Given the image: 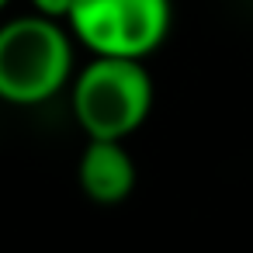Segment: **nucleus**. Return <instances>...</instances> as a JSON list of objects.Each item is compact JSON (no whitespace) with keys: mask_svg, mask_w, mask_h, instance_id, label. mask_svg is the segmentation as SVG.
I'll list each match as a JSON object with an SVG mask.
<instances>
[{"mask_svg":"<svg viewBox=\"0 0 253 253\" xmlns=\"http://www.w3.org/2000/svg\"><path fill=\"white\" fill-rule=\"evenodd\" d=\"M77 39L63 21L21 14L0 25V101L39 108L70 87L77 73Z\"/></svg>","mask_w":253,"mask_h":253,"instance_id":"1","label":"nucleus"},{"mask_svg":"<svg viewBox=\"0 0 253 253\" xmlns=\"http://www.w3.org/2000/svg\"><path fill=\"white\" fill-rule=\"evenodd\" d=\"M153 97L146 59L90 56L70 80V108L87 139H128L146 125Z\"/></svg>","mask_w":253,"mask_h":253,"instance_id":"2","label":"nucleus"},{"mask_svg":"<svg viewBox=\"0 0 253 253\" xmlns=\"http://www.w3.org/2000/svg\"><path fill=\"white\" fill-rule=\"evenodd\" d=\"M173 25L170 0H73L66 28L90 56H153Z\"/></svg>","mask_w":253,"mask_h":253,"instance_id":"3","label":"nucleus"},{"mask_svg":"<svg viewBox=\"0 0 253 253\" xmlns=\"http://www.w3.org/2000/svg\"><path fill=\"white\" fill-rule=\"evenodd\" d=\"M77 180H80V191L101 208H115L128 201V194L135 191L139 170L132 153L125 149V139H87L77 160Z\"/></svg>","mask_w":253,"mask_h":253,"instance_id":"4","label":"nucleus"},{"mask_svg":"<svg viewBox=\"0 0 253 253\" xmlns=\"http://www.w3.org/2000/svg\"><path fill=\"white\" fill-rule=\"evenodd\" d=\"M28 4H32L35 14L52 18V21H63V25H66L70 11H73V0H28Z\"/></svg>","mask_w":253,"mask_h":253,"instance_id":"5","label":"nucleus"},{"mask_svg":"<svg viewBox=\"0 0 253 253\" xmlns=\"http://www.w3.org/2000/svg\"><path fill=\"white\" fill-rule=\"evenodd\" d=\"M7 4H11V0H0V14H4V7H7Z\"/></svg>","mask_w":253,"mask_h":253,"instance_id":"6","label":"nucleus"}]
</instances>
